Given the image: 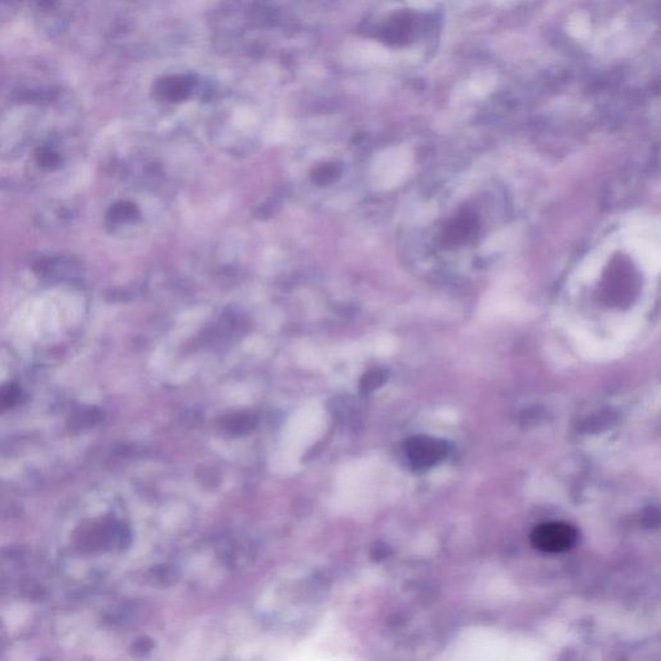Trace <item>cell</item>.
Segmentation results:
<instances>
[{"label":"cell","mask_w":661,"mask_h":661,"mask_svg":"<svg viewBox=\"0 0 661 661\" xmlns=\"http://www.w3.org/2000/svg\"><path fill=\"white\" fill-rule=\"evenodd\" d=\"M577 531L571 524L563 522L544 523L532 531L531 543L538 551L562 553L569 551L577 540Z\"/></svg>","instance_id":"obj_1"},{"label":"cell","mask_w":661,"mask_h":661,"mask_svg":"<svg viewBox=\"0 0 661 661\" xmlns=\"http://www.w3.org/2000/svg\"><path fill=\"white\" fill-rule=\"evenodd\" d=\"M447 442L427 435H416L407 441L406 455L415 469H429L437 466L449 455Z\"/></svg>","instance_id":"obj_2"},{"label":"cell","mask_w":661,"mask_h":661,"mask_svg":"<svg viewBox=\"0 0 661 661\" xmlns=\"http://www.w3.org/2000/svg\"><path fill=\"white\" fill-rule=\"evenodd\" d=\"M635 292V279L628 265L617 264L607 276L606 295L609 301L617 305H623L631 301Z\"/></svg>","instance_id":"obj_3"},{"label":"cell","mask_w":661,"mask_h":661,"mask_svg":"<svg viewBox=\"0 0 661 661\" xmlns=\"http://www.w3.org/2000/svg\"><path fill=\"white\" fill-rule=\"evenodd\" d=\"M475 230H477V218L474 213L464 212L447 227L443 239L446 244L455 246L469 239L474 235Z\"/></svg>","instance_id":"obj_4"},{"label":"cell","mask_w":661,"mask_h":661,"mask_svg":"<svg viewBox=\"0 0 661 661\" xmlns=\"http://www.w3.org/2000/svg\"><path fill=\"white\" fill-rule=\"evenodd\" d=\"M343 167L338 163L319 165L312 172V179L318 187H327L341 178Z\"/></svg>","instance_id":"obj_5"},{"label":"cell","mask_w":661,"mask_h":661,"mask_svg":"<svg viewBox=\"0 0 661 661\" xmlns=\"http://www.w3.org/2000/svg\"><path fill=\"white\" fill-rule=\"evenodd\" d=\"M387 380V373L381 369L371 370L361 378L359 383V389L363 394H370V393L375 392L378 387L384 386Z\"/></svg>","instance_id":"obj_6"},{"label":"cell","mask_w":661,"mask_h":661,"mask_svg":"<svg viewBox=\"0 0 661 661\" xmlns=\"http://www.w3.org/2000/svg\"><path fill=\"white\" fill-rule=\"evenodd\" d=\"M225 426L233 434H244L255 427L256 418L248 413H239V415L232 416Z\"/></svg>","instance_id":"obj_7"},{"label":"cell","mask_w":661,"mask_h":661,"mask_svg":"<svg viewBox=\"0 0 661 661\" xmlns=\"http://www.w3.org/2000/svg\"><path fill=\"white\" fill-rule=\"evenodd\" d=\"M136 216H138V210H136V207L132 206V204H121V206H118L114 210V218H115L116 220H132Z\"/></svg>","instance_id":"obj_8"}]
</instances>
